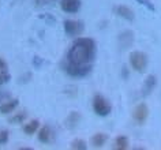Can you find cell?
<instances>
[{
    "instance_id": "13",
    "label": "cell",
    "mask_w": 161,
    "mask_h": 150,
    "mask_svg": "<svg viewBox=\"0 0 161 150\" xmlns=\"http://www.w3.org/2000/svg\"><path fill=\"white\" fill-rule=\"evenodd\" d=\"M79 121H80V115L78 112H71L70 115H68L67 117V120H66V125L68 128H75L76 125L79 124Z\"/></svg>"
},
{
    "instance_id": "16",
    "label": "cell",
    "mask_w": 161,
    "mask_h": 150,
    "mask_svg": "<svg viewBox=\"0 0 161 150\" xmlns=\"http://www.w3.org/2000/svg\"><path fill=\"white\" fill-rule=\"evenodd\" d=\"M26 116H27V113L25 111H22V112H18V113H15V115L13 117H10L8 121L11 124H19V123H23L26 119Z\"/></svg>"
},
{
    "instance_id": "14",
    "label": "cell",
    "mask_w": 161,
    "mask_h": 150,
    "mask_svg": "<svg viewBox=\"0 0 161 150\" xmlns=\"http://www.w3.org/2000/svg\"><path fill=\"white\" fill-rule=\"evenodd\" d=\"M38 127H40V121L31 120L23 125V131H25V134H27V135H33V134H36V131L38 130Z\"/></svg>"
},
{
    "instance_id": "8",
    "label": "cell",
    "mask_w": 161,
    "mask_h": 150,
    "mask_svg": "<svg viewBox=\"0 0 161 150\" xmlns=\"http://www.w3.org/2000/svg\"><path fill=\"white\" fill-rule=\"evenodd\" d=\"M60 7L64 13L75 14L80 8V0H60Z\"/></svg>"
},
{
    "instance_id": "7",
    "label": "cell",
    "mask_w": 161,
    "mask_h": 150,
    "mask_svg": "<svg viewBox=\"0 0 161 150\" xmlns=\"http://www.w3.org/2000/svg\"><path fill=\"white\" fill-rule=\"evenodd\" d=\"M56 138V134L51 125H44L38 132V141L42 143H52Z\"/></svg>"
},
{
    "instance_id": "20",
    "label": "cell",
    "mask_w": 161,
    "mask_h": 150,
    "mask_svg": "<svg viewBox=\"0 0 161 150\" xmlns=\"http://www.w3.org/2000/svg\"><path fill=\"white\" fill-rule=\"evenodd\" d=\"M135 2H138L139 4H142V6H145V7H147V10H150V11H154L156 8H154V6L152 4L149 0H135Z\"/></svg>"
},
{
    "instance_id": "9",
    "label": "cell",
    "mask_w": 161,
    "mask_h": 150,
    "mask_svg": "<svg viewBox=\"0 0 161 150\" xmlns=\"http://www.w3.org/2000/svg\"><path fill=\"white\" fill-rule=\"evenodd\" d=\"M115 13H116V15H118V17L126 19V21H130V22L134 21V18H135L134 11H132L130 7L123 6V4L116 6V7H115Z\"/></svg>"
},
{
    "instance_id": "6",
    "label": "cell",
    "mask_w": 161,
    "mask_h": 150,
    "mask_svg": "<svg viewBox=\"0 0 161 150\" xmlns=\"http://www.w3.org/2000/svg\"><path fill=\"white\" fill-rule=\"evenodd\" d=\"M119 47L122 48V49H128V48L132 47V44H134V31L131 30H124L122 33L119 34Z\"/></svg>"
},
{
    "instance_id": "22",
    "label": "cell",
    "mask_w": 161,
    "mask_h": 150,
    "mask_svg": "<svg viewBox=\"0 0 161 150\" xmlns=\"http://www.w3.org/2000/svg\"><path fill=\"white\" fill-rule=\"evenodd\" d=\"M37 6H47V4H52V3H55L56 0H34Z\"/></svg>"
},
{
    "instance_id": "15",
    "label": "cell",
    "mask_w": 161,
    "mask_h": 150,
    "mask_svg": "<svg viewBox=\"0 0 161 150\" xmlns=\"http://www.w3.org/2000/svg\"><path fill=\"white\" fill-rule=\"evenodd\" d=\"M128 138L127 136H124V135H120V136H118L115 139V146L114 147L116 149V150H126V149H128Z\"/></svg>"
},
{
    "instance_id": "18",
    "label": "cell",
    "mask_w": 161,
    "mask_h": 150,
    "mask_svg": "<svg viewBox=\"0 0 161 150\" xmlns=\"http://www.w3.org/2000/svg\"><path fill=\"white\" fill-rule=\"evenodd\" d=\"M10 79H11L10 72H0V86H3V85H6L7 82H10Z\"/></svg>"
},
{
    "instance_id": "4",
    "label": "cell",
    "mask_w": 161,
    "mask_h": 150,
    "mask_svg": "<svg viewBox=\"0 0 161 150\" xmlns=\"http://www.w3.org/2000/svg\"><path fill=\"white\" fill-rule=\"evenodd\" d=\"M64 31H66L67 36L70 37H75V36H79L82 34L83 29V22H79V21H64Z\"/></svg>"
},
{
    "instance_id": "19",
    "label": "cell",
    "mask_w": 161,
    "mask_h": 150,
    "mask_svg": "<svg viewBox=\"0 0 161 150\" xmlns=\"http://www.w3.org/2000/svg\"><path fill=\"white\" fill-rule=\"evenodd\" d=\"M7 142H8V131L0 130V145H6Z\"/></svg>"
},
{
    "instance_id": "12",
    "label": "cell",
    "mask_w": 161,
    "mask_h": 150,
    "mask_svg": "<svg viewBox=\"0 0 161 150\" xmlns=\"http://www.w3.org/2000/svg\"><path fill=\"white\" fill-rule=\"evenodd\" d=\"M107 141H108V135L107 134H103V132H97L92 136V145H93V147H96V149L103 147V146L107 143Z\"/></svg>"
},
{
    "instance_id": "1",
    "label": "cell",
    "mask_w": 161,
    "mask_h": 150,
    "mask_svg": "<svg viewBox=\"0 0 161 150\" xmlns=\"http://www.w3.org/2000/svg\"><path fill=\"white\" fill-rule=\"evenodd\" d=\"M96 42L87 37H80L72 44L67 53L66 71L74 78H83L92 72V63L96 59Z\"/></svg>"
},
{
    "instance_id": "11",
    "label": "cell",
    "mask_w": 161,
    "mask_h": 150,
    "mask_svg": "<svg viewBox=\"0 0 161 150\" xmlns=\"http://www.w3.org/2000/svg\"><path fill=\"white\" fill-rule=\"evenodd\" d=\"M18 104H19V100L18 98L6 101V103H3L2 105H0V113H2V115H7V113L14 112V109L18 107Z\"/></svg>"
},
{
    "instance_id": "10",
    "label": "cell",
    "mask_w": 161,
    "mask_h": 150,
    "mask_svg": "<svg viewBox=\"0 0 161 150\" xmlns=\"http://www.w3.org/2000/svg\"><path fill=\"white\" fill-rule=\"evenodd\" d=\"M157 86V78L154 75H147L142 86V96H149Z\"/></svg>"
},
{
    "instance_id": "17",
    "label": "cell",
    "mask_w": 161,
    "mask_h": 150,
    "mask_svg": "<svg viewBox=\"0 0 161 150\" xmlns=\"http://www.w3.org/2000/svg\"><path fill=\"white\" fill-rule=\"evenodd\" d=\"M71 149L74 150H86L87 149V143L83 139H79V138H76L71 142Z\"/></svg>"
},
{
    "instance_id": "2",
    "label": "cell",
    "mask_w": 161,
    "mask_h": 150,
    "mask_svg": "<svg viewBox=\"0 0 161 150\" xmlns=\"http://www.w3.org/2000/svg\"><path fill=\"white\" fill-rule=\"evenodd\" d=\"M93 111L96 112V115L105 117L112 112V105L104 96L96 94L93 97Z\"/></svg>"
},
{
    "instance_id": "5",
    "label": "cell",
    "mask_w": 161,
    "mask_h": 150,
    "mask_svg": "<svg viewBox=\"0 0 161 150\" xmlns=\"http://www.w3.org/2000/svg\"><path fill=\"white\" fill-rule=\"evenodd\" d=\"M147 116H149V108H147L146 104L136 105L134 112H132V119H134L135 123L139 124V125L145 124V121L147 120Z\"/></svg>"
},
{
    "instance_id": "21",
    "label": "cell",
    "mask_w": 161,
    "mask_h": 150,
    "mask_svg": "<svg viewBox=\"0 0 161 150\" xmlns=\"http://www.w3.org/2000/svg\"><path fill=\"white\" fill-rule=\"evenodd\" d=\"M0 72H8V64L3 58H0Z\"/></svg>"
},
{
    "instance_id": "3",
    "label": "cell",
    "mask_w": 161,
    "mask_h": 150,
    "mask_svg": "<svg viewBox=\"0 0 161 150\" xmlns=\"http://www.w3.org/2000/svg\"><path fill=\"white\" fill-rule=\"evenodd\" d=\"M130 66L136 72H143L147 67V56L141 51H134L130 55Z\"/></svg>"
}]
</instances>
